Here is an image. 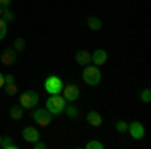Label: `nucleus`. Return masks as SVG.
Here are the masks:
<instances>
[{"label": "nucleus", "mask_w": 151, "mask_h": 149, "mask_svg": "<svg viewBox=\"0 0 151 149\" xmlns=\"http://www.w3.org/2000/svg\"><path fill=\"white\" fill-rule=\"evenodd\" d=\"M65 107H67V101H65V97H63L60 93H58V95H50L47 99V103H45V109H47L52 117L65 113Z\"/></svg>", "instance_id": "f257e3e1"}, {"label": "nucleus", "mask_w": 151, "mask_h": 149, "mask_svg": "<svg viewBox=\"0 0 151 149\" xmlns=\"http://www.w3.org/2000/svg\"><path fill=\"white\" fill-rule=\"evenodd\" d=\"M83 83L85 85H89V87H97L99 83H101V71L97 65H85V69H83Z\"/></svg>", "instance_id": "f03ea898"}, {"label": "nucleus", "mask_w": 151, "mask_h": 149, "mask_svg": "<svg viewBox=\"0 0 151 149\" xmlns=\"http://www.w3.org/2000/svg\"><path fill=\"white\" fill-rule=\"evenodd\" d=\"M63 85H65V83H63V79H60V77L50 75V77H47V79H45V85H42V87H45V91H47L48 95H58V93L63 91Z\"/></svg>", "instance_id": "7ed1b4c3"}, {"label": "nucleus", "mask_w": 151, "mask_h": 149, "mask_svg": "<svg viewBox=\"0 0 151 149\" xmlns=\"http://www.w3.org/2000/svg\"><path fill=\"white\" fill-rule=\"evenodd\" d=\"M38 103H40V97L36 91H26L20 95V107L22 109H35Z\"/></svg>", "instance_id": "20e7f679"}, {"label": "nucleus", "mask_w": 151, "mask_h": 149, "mask_svg": "<svg viewBox=\"0 0 151 149\" xmlns=\"http://www.w3.org/2000/svg\"><path fill=\"white\" fill-rule=\"evenodd\" d=\"M32 121H35L38 127H48L50 121H52V115L48 113L47 109H32Z\"/></svg>", "instance_id": "39448f33"}, {"label": "nucleus", "mask_w": 151, "mask_h": 149, "mask_svg": "<svg viewBox=\"0 0 151 149\" xmlns=\"http://www.w3.org/2000/svg\"><path fill=\"white\" fill-rule=\"evenodd\" d=\"M60 95L65 97V101H67V103H75V101L79 99V95H81V89H79L75 83H67V85H63Z\"/></svg>", "instance_id": "423d86ee"}, {"label": "nucleus", "mask_w": 151, "mask_h": 149, "mask_svg": "<svg viewBox=\"0 0 151 149\" xmlns=\"http://www.w3.org/2000/svg\"><path fill=\"white\" fill-rule=\"evenodd\" d=\"M127 133H129L133 139L141 141V139L145 137V127L141 125L139 121H133V123H129V125H127Z\"/></svg>", "instance_id": "0eeeda50"}, {"label": "nucleus", "mask_w": 151, "mask_h": 149, "mask_svg": "<svg viewBox=\"0 0 151 149\" xmlns=\"http://www.w3.org/2000/svg\"><path fill=\"white\" fill-rule=\"evenodd\" d=\"M22 139L26 143H36L40 139V131L36 127H24L22 129Z\"/></svg>", "instance_id": "6e6552de"}, {"label": "nucleus", "mask_w": 151, "mask_h": 149, "mask_svg": "<svg viewBox=\"0 0 151 149\" xmlns=\"http://www.w3.org/2000/svg\"><path fill=\"white\" fill-rule=\"evenodd\" d=\"M91 63H93V65H97V67L105 65V63H107V50L97 48L95 53H91Z\"/></svg>", "instance_id": "1a4fd4ad"}, {"label": "nucleus", "mask_w": 151, "mask_h": 149, "mask_svg": "<svg viewBox=\"0 0 151 149\" xmlns=\"http://www.w3.org/2000/svg\"><path fill=\"white\" fill-rule=\"evenodd\" d=\"M4 91H6V95L8 97H12V95H16V81H14V77L12 75H4Z\"/></svg>", "instance_id": "9d476101"}, {"label": "nucleus", "mask_w": 151, "mask_h": 149, "mask_svg": "<svg viewBox=\"0 0 151 149\" xmlns=\"http://www.w3.org/2000/svg\"><path fill=\"white\" fill-rule=\"evenodd\" d=\"M87 123L91 127H101L103 125V117H101L99 111H89L87 113Z\"/></svg>", "instance_id": "9b49d317"}, {"label": "nucleus", "mask_w": 151, "mask_h": 149, "mask_svg": "<svg viewBox=\"0 0 151 149\" xmlns=\"http://www.w3.org/2000/svg\"><path fill=\"white\" fill-rule=\"evenodd\" d=\"M14 63H16V50H14V48H6V50L2 53V65L10 67Z\"/></svg>", "instance_id": "f8f14e48"}, {"label": "nucleus", "mask_w": 151, "mask_h": 149, "mask_svg": "<svg viewBox=\"0 0 151 149\" xmlns=\"http://www.w3.org/2000/svg\"><path fill=\"white\" fill-rule=\"evenodd\" d=\"M75 60L85 67V65L91 63V53H89V50H79V53H75Z\"/></svg>", "instance_id": "ddd939ff"}, {"label": "nucleus", "mask_w": 151, "mask_h": 149, "mask_svg": "<svg viewBox=\"0 0 151 149\" xmlns=\"http://www.w3.org/2000/svg\"><path fill=\"white\" fill-rule=\"evenodd\" d=\"M87 26H89L91 30H101V28H103V22H101V18H97V16H89V18H87Z\"/></svg>", "instance_id": "4468645a"}, {"label": "nucleus", "mask_w": 151, "mask_h": 149, "mask_svg": "<svg viewBox=\"0 0 151 149\" xmlns=\"http://www.w3.org/2000/svg\"><path fill=\"white\" fill-rule=\"evenodd\" d=\"M65 113H67V117L69 119H79V109L75 107V103H67V107H65Z\"/></svg>", "instance_id": "2eb2a0df"}, {"label": "nucleus", "mask_w": 151, "mask_h": 149, "mask_svg": "<svg viewBox=\"0 0 151 149\" xmlns=\"http://www.w3.org/2000/svg\"><path fill=\"white\" fill-rule=\"evenodd\" d=\"M8 115H10L12 121H20V119H22V107H20V105H14V107H10Z\"/></svg>", "instance_id": "dca6fc26"}, {"label": "nucleus", "mask_w": 151, "mask_h": 149, "mask_svg": "<svg viewBox=\"0 0 151 149\" xmlns=\"http://www.w3.org/2000/svg\"><path fill=\"white\" fill-rule=\"evenodd\" d=\"M0 147L2 149H16L18 145H16L10 137H4V135H2V139H0Z\"/></svg>", "instance_id": "f3484780"}, {"label": "nucleus", "mask_w": 151, "mask_h": 149, "mask_svg": "<svg viewBox=\"0 0 151 149\" xmlns=\"http://www.w3.org/2000/svg\"><path fill=\"white\" fill-rule=\"evenodd\" d=\"M2 20L8 24V22H14V14L10 12V8H4L2 10Z\"/></svg>", "instance_id": "a211bd4d"}, {"label": "nucleus", "mask_w": 151, "mask_h": 149, "mask_svg": "<svg viewBox=\"0 0 151 149\" xmlns=\"http://www.w3.org/2000/svg\"><path fill=\"white\" fill-rule=\"evenodd\" d=\"M6 35H8V24L4 22V20H2V16H0V40H4Z\"/></svg>", "instance_id": "6ab92c4d"}, {"label": "nucleus", "mask_w": 151, "mask_h": 149, "mask_svg": "<svg viewBox=\"0 0 151 149\" xmlns=\"http://www.w3.org/2000/svg\"><path fill=\"white\" fill-rule=\"evenodd\" d=\"M85 147H87V149H103L105 145L101 143V141H95V139H93V141H89V143H87Z\"/></svg>", "instance_id": "aec40b11"}, {"label": "nucleus", "mask_w": 151, "mask_h": 149, "mask_svg": "<svg viewBox=\"0 0 151 149\" xmlns=\"http://www.w3.org/2000/svg\"><path fill=\"white\" fill-rule=\"evenodd\" d=\"M139 97H141V101H143V103H149V101H151V91H149V89H143Z\"/></svg>", "instance_id": "412c9836"}, {"label": "nucleus", "mask_w": 151, "mask_h": 149, "mask_svg": "<svg viewBox=\"0 0 151 149\" xmlns=\"http://www.w3.org/2000/svg\"><path fill=\"white\" fill-rule=\"evenodd\" d=\"M115 129L119 131V133H125V131H127V123H125V121H117Z\"/></svg>", "instance_id": "4be33fe9"}, {"label": "nucleus", "mask_w": 151, "mask_h": 149, "mask_svg": "<svg viewBox=\"0 0 151 149\" xmlns=\"http://www.w3.org/2000/svg\"><path fill=\"white\" fill-rule=\"evenodd\" d=\"M22 48H24V40H22V38H16V42H14V50L20 53Z\"/></svg>", "instance_id": "5701e85b"}, {"label": "nucleus", "mask_w": 151, "mask_h": 149, "mask_svg": "<svg viewBox=\"0 0 151 149\" xmlns=\"http://www.w3.org/2000/svg\"><path fill=\"white\" fill-rule=\"evenodd\" d=\"M32 145H35L36 149H47V145H45V143H42V141H40V139H38V141H36V143H32Z\"/></svg>", "instance_id": "b1692460"}, {"label": "nucleus", "mask_w": 151, "mask_h": 149, "mask_svg": "<svg viewBox=\"0 0 151 149\" xmlns=\"http://www.w3.org/2000/svg\"><path fill=\"white\" fill-rule=\"evenodd\" d=\"M10 2H12V0H0V6H4V8H8V6H10Z\"/></svg>", "instance_id": "393cba45"}, {"label": "nucleus", "mask_w": 151, "mask_h": 149, "mask_svg": "<svg viewBox=\"0 0 151 149\" xmlns=\"http://www.w3.org/2000/svg\"><path fill=\"white\" fill-rule=\"evenodd\" d=\"M0 89H4V75L0 73Z\"/></svg>", "instance_id": "a878e982"}, {"label": "nucleus", "mask_w": 151, "mask_h": 149, "mask_svg": "<svg viewBox=\"0 0 151 149\" xmlns=\"http://www.w3.org/2000/svg\"><path fill=\"white\" fill-rule=\"evenodd\" d=\"M2 10H4V6H0V16H2Z\"/></svg>", "instance_id": "bb28decb"}, {"label": "nucleus", "mask_w": 151, "mask_h": 149, "mask_svg": "<svg viewBox=\"0 0 151 149\" xmlns=\"http://www.w3.org/2000/svg\"><path fill=\"white\" fill-rule=\"evenodd\" d=\"M0 139H2V135H0Z\"/></svg>", "instance_id": "cd10ccee"}]
</instances>
